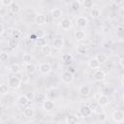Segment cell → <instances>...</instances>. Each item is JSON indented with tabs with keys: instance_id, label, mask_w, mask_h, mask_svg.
Instances as JSON below:
<instances>
[{
	"instance_id": "cell-43",
	"label": "cell",
	"mask_w": 124,
	"mask_h": 124,
	"mask_svg": "<svg viewBox=\"0 0 124 124\" xmlns=\"http://www.w3.org/2000/svg\"><path fill=\"white\" fill-rule=\"evenodd\" d=\"M101 65H103V66H104V69H106V70H109V69L111 68V63H108V61L104 62V63L101 64Z\"/></svg>"
},
{
	"instance_id": "cell-38",
	"label": "cell",
	"mask_w": 124,
	"mask_h": 124,
	"mask_svg": "<svg viewBox=\"0 0 124 124\" xmlns=\"http://www.w3.org/2000/svg\"><path fill=\"white\" fill-rule=\"evenodd\" d=\"M93 5H94V3H93L92 0H84V2H83V6H84L85 8H87V9L92 8Z\"/></svg>"
},
{
	"instance_id": "cell-46",
	"label": "cell",
	"mask_w": 124,
	"mask_h": 124,
	"mask_svg": "<svg viewBox=\"0 0 124 124\" xmlns=\"http://www.w3.org/2000/svg\"><path fill=\"white\" fill-rule=\"evenodd\" d=\"M5 32V28H4V25L2 23H0V36L3 35V33Z\"/></svg>"
},
{
	"instance_id": "cell-24",
	"label": "cell",
	"mask_w": 124,
	"mask_h": 124,
	"mask_svg": "<svg viewBox=\"0 0 124 124\" xmlns=\"http://www.w3.org/2000/svg\"><path fill=\"white\" fill-rule=\"evenodd\" d=\"M95 58L98 60V62H99L100 64H103L104 62L108 61V55H106L105 53H98V54H96Z\"/></svg>"
},
{
	"instance_id": "cell-45",
	"label": "cell",
	"mask_w": 124,
	"mask_h": 124,
	"mask_svg": "<svg viewBox=\"0 0 124 124\" xmlns=\"http://www.w3.org/2000/svg\"><path fill=\"white\" fill-rule=\"evenodd\" d=\"M118 63H119V65H120V67H121V68H124V63H123V56H121V57L119 58V60H118Z\"/></svg>"
},
{
	"instance_id": "cell-29",
	"label": "cell",
	"mask_w": 124,
	"mask_h": 124,
	"mask_svg": "<svg viewBox=\"0 0 124 124\" xmlns=\"http://www.w3.org/2000/svg\"><path fill=\"white\" fill-rule=\"evenodd\" d=\"M77 51H78V53H79V54H84V53L87 51V46H86L85 45L80 44V45H78V46H77Z\"/></svg>"
},
{
	"instance_id": "cell-34",
	"label": "cell",
	"mask_w": 124,
	"mask_h": 124,
	"mask_svg": "<svg viewBox=\"0 0 124 124\" xmlns=\"http://www.w3.org/2000/svg\"><path fill=\"white\" fill-rule=\"evenodd\" d=\"M71 7H72V9H73L74 11H78V10L80 8V3H79L78 0H75V1L72 2Z\"/></svg>"
},
{
	"instance_id": "cell-31",
	"label": "cell",
	"mask_w": 124,
	"mask_h": 124,
	"mask_svg": "<svg viewBox=\"0 0 124 124\" xmlns=\"http://www.w3.org/2000/svg\"><path fill=\"white\" fill-rule=\"evenodd\" d=\"M16 46H17V39L12 38V39L9 40V42H8V46H9L10 48H15V47H16Z\"/></svg>"
},
{
	"instance_id": "cell-2",
	"label": "cell",
	"mask_w": 124,
	"mask_h": 124,
	"mask_svg": "<svg viewBox=\"0 0 124 124\" xmlns=\"http://www.w3.org/2000/svg\"><path fill=\"white\" fill-rule=\"evenodd\" d=\"M111 118L116 123H122L124 121V112L121 109H116L112 112Z\"/></svg>"
},
{
	"instance_id": "cell-32",
	"label": "cell",
	"mask_w": 124,
	"mask_h": 124,
	"mask_svg": "<svg viewBox=\"0 0 124 124\" xmlns=\"http://www.w3.org/2000/svg\"><path fill=\"white\" fill-rule=\"evenodd\" d=\"M97 118H98L99 121H101V122H105V121L108 119V114H107L106 112H104V111H101V112L98 113Z\"/></svg>"
},
{
	"instance_id": "cell-33",
	"label": "cell",
	"mask_w": 124,
	"mask_h": 124,
	"mask_svg": "<svg viewBox=\"0 0 124 124\" xmlns=\"http://www.w3.org/2000/svg\"><path fill=\"white\" fill-rule=\"evenodd\" d=\"M35 99H37L38 102H42L43 103L46 99V94H45V93H39L38 95H36V98Z\"/></svg>"
},
{
	"instance_id": "cell-11",
	"label": "cell",
	"mask_w": 124,
	"mask_h": 124,
	"mask_svg": "<svg viewBox=\"0 0 124 124\" xmlns=\"http://www.w3.org/2000/svg\"><path fill=\"white\" fill-rule=\"evenodd\" d=\"M78 94L81 97H87V96H89V94H90V87L88 85H86V84L79 86V88H78Z\"/></svg>"
},
{
	"instance_id": "cell-13",
	"label": "cell",
	"mask_w": 124,
	"mask_h": 124,
	"mask_svg": "<svg viewBox=\"0 0 124 124\" xmlns=\"http://www.w3.org/2000/svg\"><path fill=\"white\" fill-rule=\"evenodd\" d=\"M24 69H25V72H26L27 74L32 75V74H34V73L36 72V70H37V66H36L35 64L31 63V62H30V63H25Z\"/></svg>"
},
{
	"instance_id": "cell-22",
	"label": "cell",
	"mask_w": 124,
	"mask_h": 124,
	"mask_svg": "<svg viewBox=\"0 0 124 124\" xmlns=\"http://www.w3.org/2000/svg\"><path fill=\"white\" fill-rule=\"evenodd\" d=\"M42 48H41V52L45 55V56H48V55H50L51 54V46H49V45H46V46H41Z\"/></svg>"
},
{
	"instance_id": "cell-10",
	"label": "cell",
	"mask_w": 124,
	"mask_h": 124,
	"mask_svg": "<svg viewBox=\"0 0 124 124\" xmlns=\"http://www.w3.org/2000/svg\"><path fill=\"white\" fill-rule=\"evenodd\" d=\"M76 23H77L78 27H79V28H85L87 26V24H88V19L85 16H78L77 18Z\"/></svg>"
},
{
	"instance_id": "cell-48",
	"label": "cell",
	"mask_w": 124,
	"mask_h": 124,
	"mask_svg": "<svg viewBox=\"0 0 124 124\" xmlns=\"http://www.w3.org/2000/svg\"><path fill=\"white\" fill-rule=\"evenodd\" d=\"M117 30H118V33H119V34H121V33L123 32V28H122L121 26H119V27L117 28Z\"/></svg>"
},
{
	"instance_id": "cell-15",
	"label": "cell",
	"mask_w": 124,
	"mask_h": 124,
	"mask_svg": "<svg viewBox=\"0 0 124 124\" xmlns=\"http://www.w3.org/2000/svg\"><path fill=\"white\" fill-rule=\"evenodd\" d=\"M74 37H75V39H76L77 41H83V40L85 39V37H86V34H85V32H84L83 30L79 29V30L75 31Z\"/></svg>"
},
{
	"instance_id": "cell-42",
	"label": "cell",
	"mask_w": 124,
	"mask_h": 124,
	"mask_svg": "<svg viewBox=\"0 0 124 124\" xmlns=\"http://www.w3.org/2000/svg\"><path fill=\"white\" fill-rule=\"evenodd\" d=\"M13 3V0H1V4L5 7H9Z\"/></svg>"
},
{
	"instance_id": "cell-12",
	"label": "cell",
	"mask_w": 124,
	"mask_h": 124,
	"mask_svg": "<svg viewBox=\"0 0 124 124\" xmlns=\"http://www.w3.org/2000/svg\"><path fill=\"white\" fill-rule=\"evenodd\" d=\"M108 103H109L108 97L107 95H104V94L100 95L99 98H98V100H97V104L99 106H101V107H106V106L108 105Z\"/></svg>"
},
{
	"instance_id": "cell-37",
	"label": "cell",
	"mask_w": 124,
	"mask_h": 124,
	"mask_svg": "<svg viewBox=\"0 0 124 124\" xmlns=\"http://www.w3.org/2000/svg\"><path fill=\"white\" fill-rule=\"evenodd\" d=\"M21 79V82H23V83H28L29 81H30V78H29V74H23L22 75V78H20Z\"/></svg>"
},
{
	"instance_id": "cell-6",
	"label": "cell",
	"mask_w": 124,
	"mask_h": 124,
	"mask_svg": "<svg viewBox=\"0 0 124 124\" xmlns=\"http://www.w3.org/2000/svg\"><path fill=\"white\" fill-rule=\"evenodd\" d=\"M61 78H62V81H63L64 83L69 84V83L73 82V80H74V74L70 73L69 71H65V72L62 74Z\"/></svg>"
},
{
	"instance_id": "cell-4",
	"label": "cell",
	"mask_w": 124,
	"mask_h": 124,
	"mask_svg": "<svg viewBox=\"0 0 124 124\" xmlns=\"http://www.w3.org/2000/svg\"><path fill=\"white\" fill-rule=\"evenodd\" d=\"M79 113H80V115H81L82 117H89V116L92 115L93 110H92V108H90V106L84 105V106H81V107L79 108Z\"/></svg>"
},
{
	"instance_id": "cell-51",
	"label": "cell",
	"mask_w": 124,
	"mask_h": 124,
	"mask_svg": "<svg viewBox=\"0 0 124 124\" xmlns=\"http://www.w3.org/2000/svg\"><path fill=\"white\" fill-rule=\"evenodd\" d=\"M71 1H72V2H73V1H75V0H71Z\"/></svg>"
},
{
	"instance_id": "cell-36",
	"label": "cell",
	"mask_w": 124,
	"mask_h": 124,
	"mask_svg": "<svg viewBox=\"0 0 124 124\" xmlns=\"http://www.w3.org/2000/svg\"><path fill=\"white\" fill-rule=\"evenodd\" d=\"M9 58V54L6 51H2L0 52V61L1 62H6Z\"/></svg>"
},
{
	"instance_id": "cell-17",
	"label": "cell",
	"mask_w": 124,
	"mask_h": 124,
	"mask_svg": "<svg viewBox=\"0 0 124 124\" xmlns=\"http://www.w3.org/2000/svg\"><path fill=\"white\" fill-rule=\"evenodd\" d=\"M34 114H35V110L32 107H26L24 108L23 109V115L27 118H32L34 117Z\"/></svg>"
},
{
	"instance_id": "cell-1",
	"label": "cell",
	"mask_w": 124,
	"mask_h": 124,
	"mask_svg": "<svg viewBox=\"0 0 124 124\" xmlns=\"http://www.w3.org/2000/svg\"><path fill=\"white\" fill-rule=\"evenodd\" d=\"M21 79L19 78H17L16 76H11L8 79V84L9 87H11L12 89H18L21 85Z\"/></svg>"
},
{
	"instance_id": "cell-35",
	"label": "cell",
	"mask_w": 124,
	"mask_h": 124,
	"mask_svg": "<svg viewBox=\"0 0 124 124\" xmlns=\"http://www.w3.org/2000/svg\"><path fill=\"white\" fill-rule=\"evenodd\" d=\"M22 60H23L24 63H30L32 61V56L28 53H24L22 55Z\"/></svg>"
},
{
	"instance_id": "cell-23",
	"label": "cell",
	"mask_w": 124,
	"mask_h": 124,
	"mask_svg": "<svg viewBox=\"0 0 124 124\" xmlns=\"http://www.w3.org/2000/svg\"><path fill=\"white\" fill-rule=\"evenodd\" d=\"M78 117L76 114L69 115L66 118V123H68V124H75V123H78Z\"/></svg>"
},
{
	"instance_id": "cell-44",
	"label": "cell",
	"mask_w": 124,
	"mask_h": 124,
	"mask_svg": "<svg viewBox=\"0 0 124 124\" xmlns=\"http://www.w3.org/2000/svg\"><path fill=\"white\" fill-rule=\"evenodd\" d=\"M67 71H69V72L72 73V74H75V73H76L75 67H73V66H71V65H69V66L67 67Z\"/></svg>"
},
{
	"instance_id": "cell-47",
	"label": "cell",
	"mask_w": 124,
	"mask_h": 124,
	"mask_svg": "<svg viewBox=\"0 0 124 124\" xmlns=\"http://www.w3.org/2000/svg\"><path fill=\"white\" fill-rule=\"evenodd\" d=\"M29 39H30V40H36V39H37L36 34H32V35H30V36H29Z\"/></svg>"
},
{
	"instance_id": "cell-49",
	"label": "cell",
	"mask_w": 124,
	"mask_h": 124,
	"mask_svg": "<svg viewBox=\"0 0 124 124\" xmlns=\"http://www.w3.org/2000/svg\"><path fill=\"white\" fill-rule=\"evenodd\" d=\"M120 83H121V85H123V77L121 78V81H120Z\"/></svg>"
},
{
	"instance_id": "cell-40",
	"label": "cell",
	"mask_w": 124,
	"mask_h": 124,
	"mask_svg": "<svg viewBox=\"0 0 124 124\" xmlns=\"http://www.w3.org/2000/svg\"><path fill=\"white\" fill-rule=\"evenodd\" d=\"M26 97H27L28 101L30 102V101L35 100V98H36V94H35L34 92H28V93L26 94Z\"/></svg>"
},
{
	"instance_id": "cell-3",
	"label": "cell",
	"mask_w": 124,
	"mask_h": 124,
	"mask_svg": "<svg viewBox=\"0 0 124 124\" xmlns=\"http://www.w3.org/2000/svg\"><path fill=\"white\" fill-rule=\"evenodd\" d=\"M39 70L41 72V74L43 75H47L51 72L52 68H51V64L49 62H43L40 64L39 66Z\"/></svg>"
},
{
	"instance_id": "cell-9",
	"label": "cell",
	"mask_w": 124,
	"mask_h": 124,
	"mask_svg": "<svg viewBox=\"0 0 124 124\" xmlns=\"http://www.w3.org/2000/svg\"><path fill=\"white\" fill-rule=\"evenodd\" d=\"M34 21H35V23L38 24V25H44V24H46V16L44 14H37V15L35 16Z\"/></svg>"
},
{
	"instance_id": "cell-25",
	"label": "cell",
	"mask_w": 124,
	"mask_h": 124,
	"mask_svg": "<svg viewBox=\"0 0 124 124\" xmlns=\"http://www.w3.org/2000/svg\"><path fill=\"white\" fill-rule=\"evenodd\" d=\"M9 9H10V11H11L13 14H17V13L20 11V6H19L18 4L13 2V3L9 6Z\"/></svg>"
},
{
	"instance_id": "cell-39",
	"label": "cell",
	"mask_w": 124,
	"mask_h": 124,
	"mask_svg": "<svg viewBox=\"0 0 124 124\" xmlns=\"http://www.w3.org/2000/svg\"><path fill=\"white\" fill-rule=\"evenodd\" d=\"M112 45H113V43H112V41L111 40H108V41H106L104 44H103V46L105 47V48H110L111 46H112Z\"/></svg>"
},
{
	"instance_id": "cell-5",
	"label": "cell",
	"mask_w": 124,
	"mask_h": 124,
	"mask_svg": "<svg viewBox=\"0 0 124 124\" xmlns=\"http://www.w3.org/2000/svg\"><path fill=\"white\" fill-rule=\"evenodd\" d=\"M93 78L97 81H102L106 78V72L104 70H101L100 68L99 69H96L93 73Z\"/></svg>"
},
{
	"instance_id": "cell-20",
	"label": "cell",
	"mask_w": 124,
	"mask_h": 124,
	"mask_svg": "<svg viewBox=\"0 0 124 124\" xmlns=\"http://www.w3.org/2000/svg\"><path fill=\"white\" fill-rule=\"evenodd\" d=\"M73 59H74L73 55H72V54H69V53H66V54H64V55L62 56V61H63V63H64L65 65H67V66L71 65V63L73 62Z\"/></svg>"
},
{
	"instance_id": "cell-30",
	"label": "cell",
	"mask_w": 124,
	"mask_h": 124,
	"mask_svg": "<svg viewBox=\"0 0 124 124\" xmlns=\"http://www.w3.org/2000/svg\"><path fill=\"white\" fill-rule=\"evenodd\" d=\"M100 15H101V13H100V10L99 9H92L91 12H90V16L92 18H94V19L98 18L100 16Z\"/></svg>"
},
{
	"instance_id": "cell-7",
	"label": "cell",
	"mask_w": 124,
	"mask_h": 124,
	"mask_svg": "<svg viewBox=\"0 0 124 124\" xmlns=\"http://www.w3.org/2000/svg\"><path fill=\"white\" fill-rule=\"evenodd\" d=\"M43 108L45 111L46 112H49V111H52L53 108H54V102L49 100V99H46L44 102H43Z\"/></svg>"
},
{
	"instance_id": "cell-50",
	"label": "cell",
	"mask_w": 124,
	"mask_h": 124,
	"mask_svg": "<svg viewBox=\"0 0 124 124\" xmlns=\"http://www.w3.org/2000/svg\"><path fill=\"white\" fill-rule=\"evenodd\" d=\"M2 7H3V5H2V4H1V3H0V12H1V11H2Z\"/></svg>"
},
{
	"instance_id": "cell-52",
	"label": "cell",
	"mask_w": 124,
	"mask_h": 124,
	"mask_svg": "<svg viewBox=\"0 0 124 124\" xmlns=\"http://www.w3.org/2000/svg\"><path fill=\"white\" fill-rule=\"evenodd\" d=\"M0 1H1V0H0Z\"/></svg>"
},
{
	"instance_id": "cell-26",
	"label": "cell",
	"mask_w": 124,
	"mask_h": 124,
	"mask_svg": "<svg viewBox=\"0 0 124 124\" xmlns=\"http://www.w3.org/2000/svg\"><path fill=\"white\" fill-rule=\"evenodd\" d=\"M8 93H9V85L5 83H0V94L7 95Z\"/></svg>"
},
{
	"instance_id": "cell-41",
	"label": "cell",
	"mask_w": 124,
	"mask_h": 124,
	"mask_svg": "<svg viewBox=\"0 0 124 124\" xmlns=\"http://www.w3.org/2000/svg\"><path fill=\"white\" fill-rule=\"evenodd\" d=\"M35 34H36L37 38H41V37H45V36H46V32H45V30H43V29H39Z\"/></svg>"
},
{
	"instance_id": "cell-16",
	"label": "cell",
	"mask_w": 124,
	"mask_h": 124,
	"mask_svg": "<svg viewBox=\"0 0 124 124\" xmlns=\"http://www.w3.org/2000/svg\"><path fill=\"white\" fill-rule=\"evenodd\" d=\"M28 99L26 97V95H19L17 98H16V103L18 106L20 107H25L27 104H28Z\"/></svg>"
},
{
	"instance_id": "cell-19",
	"label": "cell",
	"mask_w": 124,
	"mask_h": 124,
	"mask_svg": "<svg viewBox=\"0 0 124 124\" xmlns=\"http://www.w3.org/2000/svg\"><path fill=\"white\" fill-rule=\"evenodd\" d=\"M50 16L53 19H59L61 18L62 16V11L58 8H55V9H52L51 12H50Z\"/></svg>"
},
{
	"instance_id": "cell-27",
	"label": "cell",
	"mask_w": 124,
	"mask_h": 124,
	"mask_svg": "<svg viewBox=\"0 0 124 124\" xmlns=\"http://www.w3.org/2000/svg\"><path fill=\"white\" fill-rule=\"evenodd\" d=\"M46 44H47V41H46V37H41V38L36 39V45L38 46H46Z\"/></svg>"
},
{
	"instance_id": "cell-21",
	"label": "cell",
	"mask_w": 124,
	"mask_h": 124,
	"mask_svg": "<svg viewBox=\"0 0 124 124\" xmlns=\"http://www.w3.org/2000/svg\"><path fill=\"white\" fill-rule=\"evenodd\" d=\"M9 70H10L11 73L16 75V74H19L20 73V66L17 63H13V64H11L9 66Z\"/></svg>"
},
{
	"instance_id": "cell-18",
	"label": "cell",
	"mask_w": 124,
	"mask_h": 124,
	"mask_svg": "<svg viewBox=\"0 0 124 124\" xmlns=\"http://www.w3.org/2000/svg\"><path fill=\"white\" fill-rule=\"evenodd\" d=\"M101 66V64L98 62V60L94 57V58H91L89 61H88V67L92 70H96V69H99Z\"/></svg>"
},
{
	"instance_id": "cell-8",
	"label": "cell",
	"mask_w": 124,
	"mask_h": 124,
	"mask_svg": "<svg viewBox=\"0 0 124 124\" xmlns=\"http://www.w3.org/2000/svg\"><path fill=\"white\" fill-rule=\"evenodd\" d=\"M64 39L63 38H60V37H57V38H54L52 40V46L56 49H62L64 47Z\"/></svg>"
},
{
	"instance_id": "cell-28",
	"label": "cell",
	"mask_w": 124,
	"mask_h": 124,
	"mask_svg": "<svg viewBox=\"0 0 124 124\" xmlns=\"http://www.w3.org/2000/svg\"><path fill=\"white\" fill-rule=\"evenodd\" d=\"M10 35L12 38H15V39H19L21 36L20 31H18L16 29H10Z\"/></svg>"
},
{
	"instance_id": "cell-14",
	"label": "cell",
	"mask_w": 124,
	"mask_h": 124,
	"mask_svg": "<svg viewBox=\"0 0 124 124\" xmlns=\"http://www.w3.org/2000/svg\"><path fill=\"white\" fill-rule=\"evenodd\" d=\"M60 26L63 30H69L72 28V20L69 18H63L60 22Z\"/></svg>"
}]
</instances>
